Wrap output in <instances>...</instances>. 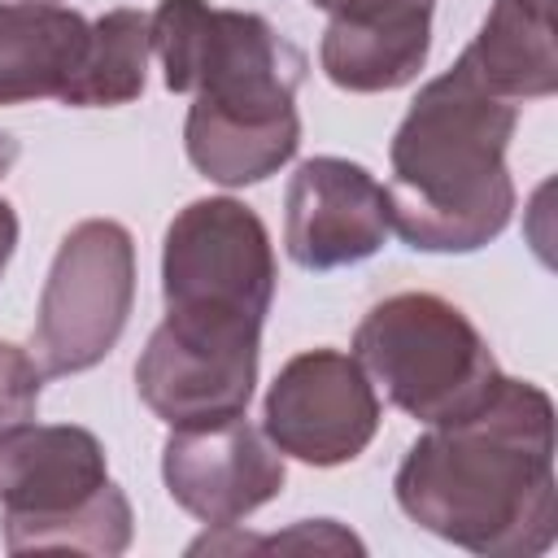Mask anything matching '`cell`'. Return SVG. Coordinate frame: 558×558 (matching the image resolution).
<instances>
[{"instance_id":"cell-1","label":"cell","mask_w":558,"mask_h":558,"mask_svg":"<svg viewBox=\"0 0 558 558\" xmlns=\"http://www.w3.org/2000/svg\"><path fill=\"white\" fill-rule=\"evenodd\" d=\"M392 497L423 532L480 558H536L558 536L554 401L510 379L453 423H432L401 458Z\"/></svg>"},{"instance_id":"cell-2","label":"cell","mask_w":558,"mask_h":558,"mask_svg":"<svg viewBox=\"0 0 558 558\" xmlns=\"http://www.w3.org/2000/svg\"><path fill=\"white\" fill-rule=\"evenodd\" d=\"M148 39L166 92L192 96L183 148L205 179L248 187L296 157L301 118L292 100L310 61L262 13L157 0Z\"/></svg>"},{"instance_id":"cell-3","label":"cell","mask_w":558,"mask_h":558,"mask_svg":"<svg viewBox=\"0 0 558 558\" xmlns=\"http://www.w3.org/2000/svg\"><path fill=\"white\" fill-rule=\"evenodd\" d=\"M519 105L493 96L462 61L418 87L392 144L388 222L418 253H475L514 214L506 148Z\"/></svg>"},{"instance_id":"cell-4","label":"cell","mask_w":558,"mask_h":558,"mask_svg":"<svg viewBox=\"0 0 558 558\" xmlns=\"http://www.w3.org/2000/svg\"><path fill=\"white\" fill-rule=\"evenodd\" d=\"M0 532L9 554H126L135 514L96 432L31 418L0 432Z\"/></svg>"},{"instance_id":"cell-5","label":"cell","mask_w":558,"mask_h":558,"mask_svg":"<svg viewBox=\"0 0 558 558\" xmlns=\"http://www.w3.org/2000/svg\"><path fill=\"white\" fill-rule=\"evenodd\" d=\"M279 283L266 222L235 196L183 205L161 240L166 327L201 340H262Z\"/></svg>"},{"instance_id":"cell-6","label":"cell","mask_w":558,"mask_h":558,"mask_svg":"<svg viewBox=\"0 0 558 558\" xmlns=\"http://www.w3.org/2000/svg\"><path fill=\"white\" fill-rule=\"evenodd\" d=\"M353 357L388 405L427 427L466 418L501 384L480 327L436 292L375 301L353 331Z\"/></svg>"},{"instance_id":"cell-7","label":"cell","mask_w":558,"mask_h":558,"mask_svg":"<svg viewBox=\"0 0 558 558\" xmlns=\"http://www.w3.org/2000/svg\"><path fill=\"white\" fill-rule=\"evenodd\" d=\"M135 305V240L113 218L65 231L48 266L31 349L44 375H83L113 353Z\"/></svg>"},{"instance_id":"cell-8","label":"cell","mask_w":558,"mask_h":558,"mask_svg":"<svg viewBox=\"0 0 558 558\" xmlns=\"http://www.w3.org/2000/svg\"><path fill=\"white\" fill-rule=\"evenodd\" d=\"M266 440L305 466H340L366 453L379 432V392L340 349H305L288 357L262 405Z\"/></svg>"},{"instance_id":"cell-9","label":"cell","mask_w":558,"mask_h":558,"mask_svg":"<svg viewBox=\"0 0 558 558\" xmlns=\"http://www.w3.org/2000/svg\"><path fill=\"white\" fill-rule=\"evenodd\" d=\"M161 480L179 510L209 527H235L270 497H279L288 471L283 453L244 414L222 423L170 427L161 445Z\"/></svg>"},{"instance_id":"cell-10","label":"cell","mask_w":558,"mask_h":558,"mask_svg":"<svg viewBox=\"0 0 558 558\" xmlns=\"http://www.w3.org/2000/svg\"><path fill=\"white\" fill-rule=\"evenodd\" d=\"M388 196L349 157H310L283 196V248L301 270L327 275L375 257L388 240Z\"/></svg>"},{"instance_id":"cell-11","label":"cell","mask_w":558,"mask_h":558,"mask_svg":"<svg viewBox=\"0 0 558 558\" xmlns=\"http://www.w3.org/2000/svg\"><path fill=\"white\" fill-rule=\"evenodd\" d=\"M257 357L262 340H201L157 323L135 362V388L166 427L222 423L248 410Z\"/></svg>"},{"instance_id":"cell-12","label":"cell","mask_w":558,"mask_h":558,"mask_svg":"<svg viewBox=\"0 0 558 558\" xmlns=\"http://www.w3.org/2000/svg\"><path fill=\"white\" fill-rule=\"evenodd\" d=\"M327 13L323 74L353 96L397 92L418 78L432 48L436 0H310Z\"/></svg>"},{"instance_id":"cell-13","label":"cell","mask_w":558,"mask_h":558,"mask_svg":"<svg viewBox=\"0 0 558 558\" xmlns=\"http://www.w3.org/2000/svg\"><path fill=\"white\" fill-rule=\"evenodd\" d=\"M92 22L65 4L0 0V105L61 100L74 78Z\"/></svg>"},{"instance_id":"cell-14","label":"cell","mask_w":558,"mask_h":558,"mask_svg":"<svg viewBox=\"0 0 558 558\" xmlns=\"http://www.w3.org/2000/svg\"><path fill=\"white\" fill-rule=\"evenodd\" d=\"M493 96L523 105L558 92L554 13L527 9L519 0H493L475 39L458 57Z\"/></svg>"},{"instance_id":"cell-15","label":"cell","mask_w":558,"mask_h":558,"mask_svg":"<svg viewBox=\"0 0 558 558\" xmlns=\"http://www.w3.org/2000/svg\"><path fill=\"white\" fill-rule=\"evenodd\" d=\"M148 13L140 9H109L92 22L87 31V48L83 61L74 70V78L61 92V105L74 109H113V105H131L144 92L148 78Z\"/></svg>"},{"instance_id":"cell-16","label":"cell","mask_w":558,"mask_h":558,"mask_svg":"<svg viewBox=\"0 0 558 558\" xmlns=\"http://www.w3.org/2000/svg\"><path fill=\"white\" fill-rule=\"evenodd\" d=\"M39 392H44V371H39L35 353L0 340V432L35 418Z\"/></svg>"},{"instance_id":"cell-17","label":"cell","mask_w":558,"mask_h":558,"mask_svg":"<svg viewBox=\"0 0 558 558\" xmlns=\"http://www.w3.org/2000/svg\"><path fill=\"white\" fill-rule=\"evenodd\" d=\"M13 248H17V214H13V205L0 196V279H4V270H9Z\"/></svg>"},{"instance_id":"cell-18","label":"cell","mask_w":558,"mask_h":558,"mask_svg":"<svg viewBox=\"0 0 558 558\" xmlns=\"http://www.w3.org/2000/svg\"><path fill=\"white\" fill-rule=\"evenodd\" d=\"M17 153H22V148H17V140H13L9 131H0V179H4L9 170H13V161H17Z\"/></svg>"},{"instance_id":"cell-19","label":"cell","mask_w":558,"mask_h":558,"mask_svg":"<svg viewBox=\"0 0 558 558\" xmlns=\"http://www.w3.org/2000/svg\"><path fill=\"white\" fill-rule=\"evenodd\" d=\"M519 4H527V9H541V13H554V0H519Z\"/></svg>"},{"instance_id":"cell-20","label":"cell","mask_w":558,"mask_h":558,"mask_svg":"<svg viewBox=\"0 0 558 558\" xmlns=\"http://www.w3.org/2000/svg\"><path fill=\"white\" fill-rule=\"evenodd\" d=\"M44 4H52V0H44Z\"/></svg>"}]
</instances>
